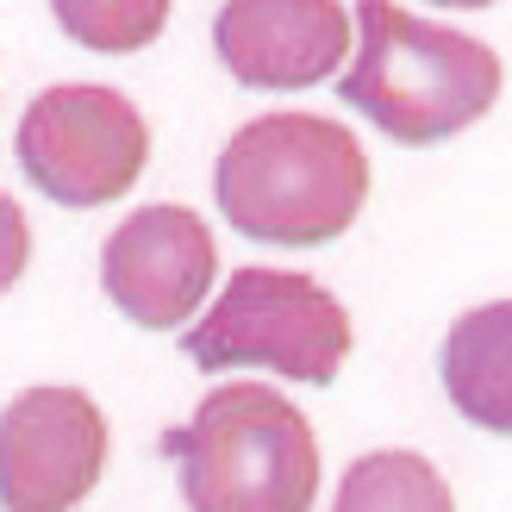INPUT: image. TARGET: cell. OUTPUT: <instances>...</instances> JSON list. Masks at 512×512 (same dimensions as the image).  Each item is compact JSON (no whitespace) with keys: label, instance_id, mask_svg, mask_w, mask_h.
Returning a JSON list of instances; mask_svg holds the SVG:
<instances>
[{"label":"cell","instance_id":"cell-4","mask_svg":"<svg viewBox=\"0 0 512 512\" xmlns=\"http://www.w3.org/2000/svg\"><path fill=\"white\" fill-rule=\"evenodd\" d=\"M182 350L200 375L275 369L288 381H306V388H331L350 356V313L325 281L300 269L250 263L194 319Z\"/></svg>","mask_w":512,"mask_h":512},{"label":"cell","instance_id":"cell-8","mask_svg":"<svg viewBox=\"0 0 512 512\" xmlns=\"http://www.w3.org/2000/svg\"><path fill=\"white\" fill-rule=\"evenodd\" d=\"M213 50L244 88H319L344 69V57H356V13L331 0H225Z\"/></svg>","mask_w":512,"mask_h":512},{"label":"cell","instance_id":"cell-12","mask_svg":"<svg viewBox=\"0 0 512 512\" xmlns=\"http://www.w3.org/2000/svg\"><path fill=\"white\" fill-rule=\"evenodd\" d=\"M25 263H32V225H25V207L13 194H0V294L19 288Z\"/></svg>","mask_w":512,"mask_h":512},{"label":"cell","instance_id":"cell-1","mask_svg":"<svg viewBox=\"0 0 512 512\" xmlns=\"http://www.w3.org/2000/svg\"><path fill=\"white\" fill-rule=\"evenodd\" d=\"M213 200L244 238L313 250L356 225L369 200V157L344 119L256 113L219 150Z\"/></svg>","mask_w":512,"mask_h":512},{"label":"cell","instance_id":"cell-2","mask_svg":"<svg viewBox=\"0 0 512 512\" xmlns=\"http://www.w3.org/2000/svg\"><path fill=\"white\" fill-rule=\"evenodd\" d=\"M506 69L481 38L406 7H356V57L338 94L394 144H444L500 100Z\"/></svg>","mask_w":512,"mask_h":512},{"label":"cell","instance_id":"cell-5","mask_svg":"<svg viewBox=\"0 0 512 512\" xmlns=\"http://www.w3.org/2000/svg\"><path fill=\"white\" fill-rule=\"evenodd\" d=\"M150 163V125L119 88L57 82L19 119V169L44 200L82 213L138 188Z\"/></svg>","mask_w":512,"mask_h":512},{"label":"cell","instance_id":"cell-10","mask_svg":"<svg viewBox=\"0 0 512 512\" xmlns=\"http://www.w3.org/2000/svg\"><path fill=\"white\" fill-rule=\"evenodd\" d=\"M331 512H456L450 481L419 450H369L338 481Z\"/></svg>","mask_w":512,"mask_h":512},{"label":"cell","instance_id":"cell-9","mask_svg":"<svg viewBox=\"0 0 512 512\" xmlns=\"http://www.w3.org/2000/svg\"><path fill=\"white\" fill-rule=\"evenodd\" d=\"M438 375L450 406L469 425L512 438V300L469 306L463 319L444 331Z\"/></svg>","mask_w":512,"mask_h":512},{"label":"cell","instance_id":"cell-3","mask_svg":"<svg viewBox=\"0 0 512 512\" xmlns=\"http://www.w3.org/2000/svg\"><path fill=\"white\" fill-rule=\"evenodd\" d=\"M163 450L188 512H306L319 500L313 419L263 381L213 388Z\"/></svg>","mask_w":512,"mask_h":512},{"label":"cell","instance_id":"cell-7","mask_svg":"<svg viewBox=\"0 0 512 512\" xmlns=\"http://www.w3.org/2000/svg\"><path fill=\"white\" fill-rule=\"evenodd\" d=\"M219 244L194 207H138L100 244V288L132 325L175 331L213 294Z\"/></svg>","mask_w":512,"mask_h":512},{"label":"cell","instance_id":"cell-6","mask_svg":"<svg viewBox=\"0 0 512 512\" xmlns=\"http://www.w3.org/2000/svg\"><path fill=\"white\" fill-rule=\"evenodd\" d=\"M107 413L82 388H25L0 406V512H75L107 475Z\"/></svg>","mask_w":512,"mask_h":512},{"label":"cell","instance_id":"cell-11","mask_svg":"<svg viewBox=\"0 0 512 512\" xmlns=\"http://www.w3.org/2000/svg\"><path fill=\"white\" fill-rule=\"evenodd\" d=\"M50 19H57L82 50L125 57V50H144L169 25V0H57Z\"/></svg>","mask_w":512,"mask_h":512}]
</instances>
